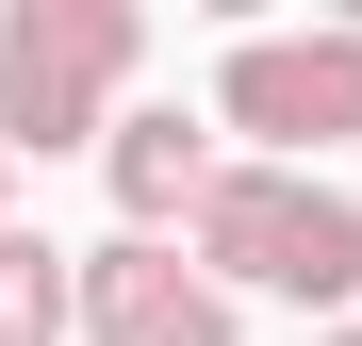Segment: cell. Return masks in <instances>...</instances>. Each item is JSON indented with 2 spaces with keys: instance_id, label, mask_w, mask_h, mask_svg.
<instances>
[{
  "instance_id": "cell-1",
  "label": "cell",
  "mask_w": 362,
  "mask_h": 346,
  "mask_svg": "<svg viewBox=\"0 0 362 346\" xmlns=\"http://www.w3.org/2000/svg\"><path fill=\"white\" fill-rule=\"evenodd\" d=\"M198 280H264L296 313H346L362 297V198H329L313 165H230L198 214Z\"/></svg>"
},
{
  "instance_id": "cell-2",
  "label": "cell",
  "mask_w": 362,
  "mask_h": 346,
  "mask_svg": "<svg viewBox=\"0 0 362 346\" xmlns=\"http://www.w3.org/2000/svg\"><path fill=\"white\" fill-rule=\"evenodd\" d=\"M132 50H148L132 0H17L0 17V149H83L99 99L132 83Z\"/></svg>"
},
{
  "instance_id": "cell-3",
  "label": "cell",
  "mask_w": 362,
  "mask_h": 346,
  "mask_svg": "<svg viewBox=\"0 0 362 346\" xmlns=\"http://www.w3.org/2000/svg\"><path fill=\"white\" fill-rule=\"evenodd\" d=\"M214 115L264 132V165L346 149V132H362V17H329V33H247V50L214 67Z\"/></svg>"
},
{
  "instance_id": "cell-4",
  "label": "cell",
  "mask_w": 362,
  "mask_h": 346,
  "mask_svg": "<svg viewBox=\"0 0 362 346\" xmlns=\"http://www.w3.org/2000/svg\"><path fill=\"white\" fill-rule=\"evenodd\" d=\"M83 330L99 346H230V297L165 231H115V248H83Z\"/></svg>"
},
{
  "instance_id": "cell-5",
  "label": "cell",
  "mask_w": 362,
  "mask_h": 346,
  "mask_svg": "<svg viewBox=\"0 0 362 346\" xmlns=\"http://www.w3.org/2000/svg\"><path fill=\"white\" fill-rule=\"evenodd\" d=\"M214 182H230V165H214V132H181V115H115V214H132V231H198L214 214Z\"/></svg>"
},
{
  "instance_id": "cell-6",
  "label": "cell",
  "mask_w": 362,
  "mask_h": 346,
  "mask_svg": "<svg viewBox=\"0 0 362 346\" xmlns=\"http://www.w3.org/2000/svg\"><path fill=\"white\" fill-rule=\"evenodd\" d=\"M66 330H83V264L0 231V346H66Z\"/></svg>"
},
{
  "instance_id": "cell-7",
  "label": "cell",
  "mask_w": 362,
  "mask_h": 346,
  "mask_svg": "<svg viewBox=\"0 0 362 346\" xmlns=\"http://www.w3.org/2000/svg\"><path fill=\"white\" fill-rule=\"evenodd\" d=\"M0 182H17V149H0Z\"/></svg>"
},
{
  "instance_id": "cell-8",
  "label": "cell",
  "mask_w": 362,
  "mask_h": 346,
  "mask_svg": "<svg viewBox=\"0 0 362 346\" xmlns=\"http://www.w3.org/2000/svg\"><path fill=\"white\" fill-rule=\"evenodd\" d=\"M329 346H362V330H329Z\"/></svg>"
}]
</instances>
